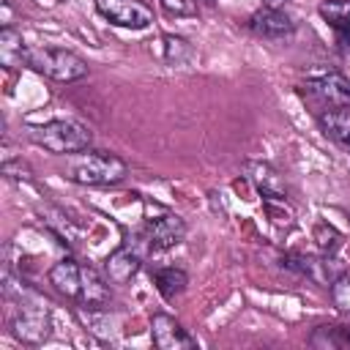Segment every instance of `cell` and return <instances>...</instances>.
<instances>
[{"mask_svg": "<svg viewBox=\"0 0 350 350\" xmlns=\"http://www.w3.org/2000/svg\"><path fill=\"white\" fill-rule=\"evenodd\" d=\"M150 336L159 350H189L197 345V339L172 314H164V312L150 317Z\"/></svg>", "mask_w": 350, "mask_h": 350, "instance_id": "obj_9", "label": "cell"}, {"mask_svg": "<svg viewBox=\"0 0 350 350\" xmlns=\"http://www.w3.org/2000/svg\"><path fill=\"white\" fill-rule=\"evenodd\" d=\"M331 301H334V306L339 312L350 314V273L336 276V282L331 284Z\"/></svg>", "mask_w": 350, "mask_h": 350, "instance_id": "obj_18", "label": "cell"}, {"mask_svg": "<svg viewBox=\"0 0 350 350\" xmlns=\"http://www.w3.org/2000/svg\"><path fill=\"white\" fill-rule=\"evenodd\" d=\"M317 11L339 36L347 33V27H350V0H325V3H320Z\"/></svg>", "mask_w": 350, "mask_h": 350, "instance_id": "obj_16", "label": "cell"}, {"mask_svg": "<svg viewBox=\"0 0 350 350\" xmlns=\"http://www.w3.org/2000/svg\"><path fill=\"white\" fill-rule=\"evenodd\" d=\"M49 306L36 293H22L14 314H11V334L22 345H41L49 336Z\"/></svg>", "mask_w": 350, "mask_h": 350, "instance_id": "obj_4", "label": "cell"}, {"mask_svg": "<svg viewBox=\"0 0 350 350\" xmlns=\"http://www.w3.org/2000/svg\"><path fill=\"white\" fill-rule=\"evenodd\" d=\"M314 241L325 254H334L339 249V232L334 227H328V224H317L314 227Z\"/></svg>", "mask_w": 350, "mask_h": 350, "instance_id": "obj_21", "label": "cell"}, {"mask_svg": "<svg viewBox=\"0 0 350 350\" xmlns=\"http://www.w3.org/2000/svg\"><path fill=\"white\" fill-rule=\"evenodd\" d=\"M317 123L328 139H334L339 148L350 153V109H323L317 115Z\"/></svg>", "mask_w": 350, "mask_h": 350, "instance_id": "obj_13", "label": "cell"}, {"mask_svg": "<svg viewBox=\"0 0 350 350\" xmlns=\"http://www.w3.org/2000/svg\"><path fill=\"white\" fill-rule=\"evenodd\" d=\"M301 93L323 104V109H350V79L345 74L331 71L317 79H306V85H301Z\"/></svg>", "mask_w": 350, "mask_h": 350, "instance_id": "obj_6", "label": "cell"}, {"mask_svg": "<svg viewBox=\"0 0 350 350\" xmlns=\"http://www.w3.org/2000/svg\"><path fill=\"white\" fill-rule=\"evenodd\" d=\"M27 57H30V49L25 46L22 36L14 27L3 25V30H0V63L5 68H19V66H27Z\"/></svg>", "mask_w": 350, "mask_h": 350, "instance_id": "obj_14", "label": "cell"}, {"mask_svg": "<svg viewBox=\"0 0 350 350\" xmlns=\"http://www.w3.org/2000/svg\"><path fill=\"white\" fill-rule=\"evenodd\" d=\"M93 3H96V11L118 27L142 30L153 22V8L142 0H93Z\"/></svg>", "mask_w": 350, "mask_h": 350, "instance_id": "obj_7", "label": "cell"}, {"mask_svg": "<svg viewBox=\"0 0 350 350\" xmlns=\"http://www.w3.org/2000/svg\"><path fill=\"white\" fill-rule=\"evenodd\" d=\"M139 265H142V252H137L134 246H120L104 260V273L112 284H126L139 271Z\"/></svg>", "mask_w": 350, "mask_h": 350, "instance_id": "obj_12", "label": "cell"}, {"mask_svg": "<svg viewBox=\"0 0 350 350\" xmlns=\"http://www.w3.org/2000/svg\"><path fill=\"white\" fill-rule=\"evenodd\" d=\"M153 284H156V290H159L167 301H172L175 295H180V293L186 290V284H189V273H186L183 268H175V265H170V268H159V271L153 273Z\"/></svg>", "mask_w": 350, "mask_h": 350, "instance_id": "obj_15", "label": "cell"}, {"mask_svg": "<svg viewBox=\"0 0 350 350\" xmlns=\"http://www.w3.org/2000/svg\"><path fill=\"white\" fill-rule=\"evenodd\" d=\"M243 175L252 180V186L265 197V200H287V186L284 178L268 164V161H246Z\"/></svg>", "mask_w": 350, "mask_h": 350, "instance_id": "obj_11", "label": "cell"}, {"mask_svg": "<svg viewBox=\"0 0 350 350\" xmlns=\"http://www.w3.org/2000/svg\"><path fill=\"white\" fill-rule=\"evenodd\" d=\"M30 139L55 156H74V153H82L90 148L93 134L85 123L60 118V120H49L44 126H33Z\"/></svg>", "mask_w": 350, "mask_h": 350, "instance_id": "obj_2", "label": "cell"}, {"mask_svg": "<svg viewBox=\"0 0 350 350\" xmlns=\"http://www.w3.org/2000/svg\"><path fill=\"white\" fill-rule=\"evenodd\" d=\"M309 342L314 347H328V350L350 347V328L347 325H317Z\"/></svg>", "mask_w": 350, "mask_h": 350, "instance_id": "obj_17", "label": "cell"}, {"mask_svg": "<svg viewBox=\"0 0 350 350\" xmlns=\"http://www.w3.org/2000/svg\"><path fill=\"white\" fill-rule=\"evenodd\" d=\"M284 3H290V0H262V5H265V8H282Z\"/></svg>", "mask_w": 350, "mask_h": 350, "instance_id": "obj_23", "label": "cell"}, {"mask_svg": "<svg viewBox=\"0 0 350 350\" xmlns=\"http://www.w3.org/2000/svg\"><path fill=\"white\" fill-rule=\"evenodd\" d=\"M205 3H213V0H205Z\"/></svg>", "mask_w": 350, "mask_h": 350, "instance_id": "obj_24", "label": "cell"}, {"mask_svg": "<svg viewBox=\"0 0 350 350\" xmlns=\"http://www.w3.org/2000/svg\"><path fill=\"white\" fill-rule=\"evenodd\" d=\"M183 238H186V221L178 213H161L156 219H148L145 230H142V241H145V246L150 252L172 249Z\"/></svg>", "mask_w": 350, "mask_h": 350, "instance_id": "obj_8", "label": "cell"}, {"mask_svg": "<svg viewBox=\"0 0 350 350\" xmlns=\"http://www.w3.org/2000/svg\"><path fill=\"white\" fill-rule=\"evenodd\" d=\"M109 279L98 276V271H93L90 265H82L71 257L57 260L49 268V284L68 301L79 304L88 312H98L112 301L109 293Z\"/></svg>", "mask_w": 350, "mask_h": 350, "instance_id": "obj_1", "label": "cell"}, {"mask_svg": "<svg viewBox=\"0 0 350 350\" xmlns=\"http://www.w3.org/2000/svg\"><path fill=\"white\" fill-rule=\"evenodd\" d=\"M129 167L120 156L107 150H88L68 167V180L79 186H115L126 178Z\"/></svg>", "mask_w": 350, "mask_h": 350, "instance_id": "obj_3", "label": "cell"}, {"mask_svg": "<svg viewBox=\"0 0 350 350\" xmlns=\"http://www.w3.org/2000/svg\"><path fill=\"white\" fill-rule=\"evenodd\" d=\"M159 41L164 44V52H159V57H161V60H167V63H178L180 57H186V55H189V44H186L183 38L161 36Z\"/></svg>", "mask_w": 350, "mask_h": 350, "instance_id": "obj_19", "label": "cell"}, {"mask_svg": "<svg viewBox=\"0 0 350 350\" xmlns=\"http://www.w3.org/2000/svg\"><path fill=\"white\" fill-rule=\"evenodd\" d=\"M27 66L55 82H77L88 77V63L71 52V49H57V46H44V49H30Z\"/></svg>", "mask_w": 350, "mask_h": 350, "instance_id": "obj_5", "label": "cell"}, {"mask_svg": "<svg viewBox=\"0 0 350 350\" xmlns=\"http://www.w3.org/2000/svg\"><path fill=\"white\" fill-rule=\"evenodd\" d=\"M159 3L175 19H189V16H197L200 14V3L197 0H159Z\"/></svg>", "mask_w": 350, "mask_h": 350, "instance_id": "obj_20", "label": "cell"}, {"mask_svg": "<svg viewBox=\"0 0 350 350\" xmlns=\"http://www.w3.org/2000/svg\"><path fill=\"white\" fill-rule=\"evenodd\" d=\"M249 30L260 38H287L295 30V22L282 8H260L249 16Z\"/></svg>", "mask_w": 350, "mask_h": 350, "instance_id": "obj_10", "label": "cell"}, {"mask_svg": "<svg viewBox=\"0 0 350 350\" xmlns=\"http://www.w3.org/2000/svg\"><path fill=\"white\" fill-rule=\"evenodd\" d=\"M3 175L5 178H11V180H22V178H30V170L22 164V159H8L5 164H3Z\"/></svg>", "mask_w": 350, "mask_h": 350, "instance_id": "obj_22", "label": "cell"}]
</instances>
